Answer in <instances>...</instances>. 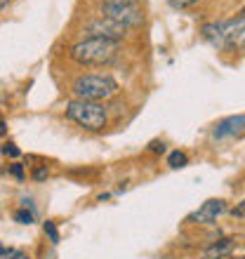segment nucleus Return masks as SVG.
Here are the masks:
<instances>
[{
	"label": "nucleus",
	"instance_id": "f257e3e1",
	"mask_svg": "<svg viewBox=\"0 0 245 259\" xmlns=\"http://www.w3.org/2000/svg\"><path fill=\"white\" fill-rule=\"evenodd\" d=\"M120 42L116 40H104V38H85V40L75 42L71 48V59L83 66H102V64L113 62V57L118 55Z\"/></svg>",
	"mask_w": 245,
	"mask_h": 259
},
{
	"label": "nucleus",
	"instance_id": "f03ea898",
	"mask_svg": "<svg viewBox=\"0 0 245 259\" xmlns=\"http://www.w3.org/2000/svg\"><path fill=\"white\" fill-rule=\"evenodd\" d=\"M118 92V82L111 75H80L73 82V95L83 102H104Z\"/></svg>",
	"mask_w": 245,
	"mask_h": 259
},
{
	"label": "nucleus",
	"instance_id": "7ed1b4c3",
	"mask_svg": "<svg viewBox=\"0 0 245 259\" xmlns=\"http://www.w3.org/2000/svg\"><path fill=\"white\" fill-rule=\"evenodd\" d=\"M66 116L73 120L75 125L90 130V132H99L106 127V109L97 102H83V99H73L66 104Z\"/></svg>",
	"mask_w": 245,
	"mask_h": 259
},
{
	"label": "nucleus",
	"instance_id": "20e7f679",
	"mask_svg": "<svg viewBox=\"0 0 245 259\" xmlns=\"http://www.w3.org/2000/svg\"><path fill=\"white\" fill-rule=\"evenodd\" d=\"M245 31V17L231 21H215V24H205L203 26V38L215 48H226L233 40H238L240 33Z\"/></svg>",
	"mask_w": 245,
	"mask_h": 259
},
{
	"label": "nucleus",
	"instance_id": "39448f33",
	"mask_svg": "<svg viewBox=\"0 0 245 259\" xmlns=\"http://www.w3.org/2000/svg\"><path fill=\"white\" fill-rule=\"evenodd\" d=\"M102 17L125 28H137L144 24L142 5H102Z\"/></svg>",
	"mask_w": 245,
	"mask_h": 259
},
{
	"label": "nucleus",
	"instance_id": "423d86ee",
	"mask_svg": "<svg viewBox=\"0 0 245 259\" xmlns=\"http://www.w3.org/2000/svg\"><path fill=\"white\" fill-rule=\"evenodd\" d=\"M85 33H88V38H104V40L120 42L125 38V33H128V28L116 24V21L106 19V17H97V19L85 24Z\"/></svg>",
	"mask_w": 245,
	"mask_h": 259
},
{
	"label": "nucleus",
	"instance_id": "0eeeda50",
	"mask_svg": "<svg viewBox=\"0 0 245 259\" xmlns=\"http://www.w3.org/2000/svg\"><path fill=\"white\" fill-rule=\"evenodd\" d=\"M226 212V200L222 198H210V200H205L196 212H191L186 222L189 224H215L222 214Z\"/></svg>",
	"mask_w": 245,
	"mask_h": 259
},
{
	"label": "nucleus",
	"instance_id": "6e6552de",
	"mask_svg": "<svg viewBox=\"0 0 245 259\" xmlns=\"http://www.w3.org/2000/svg\"><path fill=\"white\" fill-rule=\"evenodd\" d=\"M245 132V113L238 116H229L224 120H219L212 130V137L215 139H231V137H238Z\"/></svg>",
	"mask_w": 245,
	"mask_h": 259
},
{
	"label": "nucleus",
	"instance_id": "1a4fd4ad",
	"mask_svg": "<svg viewBox=\"0 0 245 259\" xmlns=\"http://www.w3.org/2000/svg\"><path fill=\"white\" fill-rule=\"evenodd\" d=\"M233 247H236L233 238H222V240H217V243H212L210 247H205L203 257H200V259H224V257H231Z\"/></svg>",
	"mask_w": 245,
	"mask_h": 259
},
{
	"label": "nucleus",
	"instance_id": "9d476101",
	"mask_svg": "<svg viewBox=\"0 0 245 259\" xmlns=\"http://www.w3.org/2000/svg\"><path fill=\"white\" fill-rule=\"evenodd\" d=\"M186 163H189V158H186V153H182V151H172L170 156H168V165H170V167H175V170L184 167Z\"/></svg>",
	"mask_w": 245,
	"mask_h": 259
},
{
	"label": "nucleus",
	"instance_id": "9b49d317",
	"mask_svg": "<svg viewBox=\"0 0 245 259\" xmlns=\"http://www.w3.org/2000/svg\"><path fill=\"white\" fill-rule=\"evenodd\" d=\"M45 233H48L50 236V240H52V243H59V231H57V224L55 222H45Z\"/></svg>",
	"mask_w": 245,
	"mask_h": 259
},
{
	"label": "nucleus",
	"instance_id": "f8f14e48",
	"mask_svg": "<svg viewBox=\"0 0 245 259\" xmlns=\"http://www.w3.org/2000/svg\"><path fill=\"white\" fill-rule=\"evenodd\" d=\"M14 219H17L19 224H33V212H28V210H17Z\"/></svg>",
	"mask_w": 245,
	"mask_h": 259
},
{
	"label": "nucleus",
	"instance_id": "ddd939ff",
	"mask_svg": "<svg viewBox=\"0 0 245 259\" xmlns=\"http://www.w3.org/2000/svg\"><path fill=\"white\" fill-rule=\"evenodd\" d=\"M170 3V7H175V10H186V7L196 5L198 0H168Z\"/></svg>",
	"mask_w": 245,
	"mask_h": 259
},
{
	"label": "nucleus",
	"instance_id": "4468645a",
	"mask_svg": "<svg viewBox=\"0 0 245 259\" xmlns=\"http://www.w3.org/2000/svg\"><path fill=\"white\" fill-rule=\"evenodd\" d=\"M3 153H5L7 158H19L21 156V151L17 149L14 144H5V146H3Z\"/></svg>",
	"mask_w": 245,
	"mask_h": 259
},
{
	"label": "nucleus",
	"instance_id": "2eb2a0df",
	"mask_svg": "<svg viewBox=\"0 0 245 259\" xmlns=\"http://www.w3.org/2000/svg\"><path fill=\"white\" fill-rule=\"evenodd\" d=\"M142 0H102V5H139Z\"/></svg>",
	"mask_w": 245,
	"mask_h": 259
},
{
	"label": "nucleus",
	"instance_id": "dca6fc26",
	"mask_svg": "<svg viewBox=\"0 0 245 259\" xmlns=\"http://www.w3.org/2000/svg\"><path fill=\"white\" fill-rule=\"evenodd\" d=\"M231 214H233V217H240V219H245V200H240V203L236 205V207H233V210H231Z\"/></svg>",
	"mask_w": 245,
	"mask_h": 259
},
{
	"label": "nucleus",
	"instance_id": "f3484780",
	"mask_svg": "<svg viewBox=\"0 0 245 259\" xmlns=\"http://www.w3.org/2000/svg\"><path fill=\"white\" fill-rule=\"evenodd\" d=\"M12 175H14L17 179H24V170H21V165H19V163H14V165H12Z\"/></svg>",
	"mask_w": 245,
	"mask_h": 259
},
{
	"label": "nucleus",
	"instance_id": "a211bd4d",
	"mask_svg": "<svg viewBox=\"0 0 245 259\" xmlns=\"http://www.w3.org/2000/svg\"><path fill=\"white\" fill-rule=\"evenodd\" d=\"M33 177H35V179H45V177H48V167H40V170H35Z\"/></svg>",
	"mask_w": 245,
	"mask_h": 259
},
{
	"label": "nucleus",
	"instance_id": "6ab92c4d",
	"mask_svg": "<svg viewBox=\"0 0 245 259\" xmlns=\"http://www.w3.org/2000/svg\"><path fill=\"white\" fill-rule=\"evenodd\" d=\"M5 132H7V123H5V118L0 116V137H5Z\"/></svg>",
	"mask_w": 245,
	"mask_h": 259
},
{
	"label": "nucleus",
	"instance_id": "aec40b11",
	"mask_svg": "<svg viewBox=\"0 0 245 259\" xmlns=\"http://www.w3.org/2000/svg\"><path fill=\"white\" fill-rule=\"evenodd\" d=\"M151 149H153V151H165V144L163 142H160V144L153 142V144H151Z\"/></svg>",
	"mask_w": 245,
	"mask_h": 259
},
{
	"label": "nucleus",
	"instance_id": "412c9836",
	"mask_svg": "<svg viewBox=\"0 0 245 259\" xmlns=\"http://www.w3.org/2000/svg\"><path fill=\"white\" fill-rule=\"evenodd\" d=\"M10 259H28L24 252H10Z\"/></svg>",
	"mask_w": 245,
	"mask_h": 259
},
{
	"label": "nucleus",
	"instance_id": "4be33fe9",
	"mask_svg": "<svg viewBox=\"0 0 245 259\" xmlns=\"http://www.w3.org/2000/svg\"><path fill=\"white\" fill-rule=\"evenodd\" d=\"M10 252H12V250H7V247L0 245V254H10Z\"/></svg>",
	"mask_w": 245,
	"mask_h": 259
},
{
	"label": "nucleus",
	"instance_id": "5701e85b",
	"mask_svg": "<svg viewBox=\"0 0 245 259\" xmlns=\"http://www.w3.org/2000/svg\"><path fill=\"white\" fill-rule=\"evenodd\" d=\"M5 5H7V0H0V10H3Z\"/></svg>",
	"mask_w": 245,
	"mask_h": 259
},
{
	"label": "nucleus",
	"instance_id": "b1692460",
	"mask_svg": "<svg viewBox=\"0 0 245 259\" xmlns=\"http://www.w3.org/2000/svg\"><path fill=\"white\" fill-rule=\"evenodd\" d=\"M158 259H172V257H158Z\"/></svg>",
	"mask_w": 245,
	"mask_h": 259
},
{
	"label": "nucleus",
	"instance_id": "393cba45",
	"mask_svg": "<svg viewBox=\"0 0 245 259\" xmlns=\"http://www.w3.org/2000/svg\"><path fill=\"white\" fill-rule=\"evenodd\" d=\"M224 259H231V257H224Z\"/></svg>",
	"mask_w": 245,
	"mask_h": 259
},
{
	"label": "nucleus",
	"instance_id": "a878e982",
	"mask_svg": "<svg viewBox=\"0 0 245 259\" xmlns=\"http://www.w3.org/2000/svg\"><path fill=\"white\" fill-rule=\"evenodd\" d=\"M243 186H245V179H243Z\"/></svg>",
	"mask_w": 245,
	"mask_h": 259
},
{
	"label": "nucleus",
	"instance_id": "bb28decb",
	"mask_svg": "<svg viewBox=\"0 0 245 259\" xmlns=\"http://www.w3.org/2000/svg\"><path fill=\"white\" fill-rule=\"evenodd\" d=\"M243 259H245V257H243Z\"/></svg>",
	"mask_w": 245,
	"mask_h": 259
}]
</instances>
